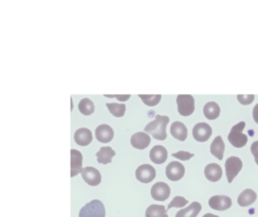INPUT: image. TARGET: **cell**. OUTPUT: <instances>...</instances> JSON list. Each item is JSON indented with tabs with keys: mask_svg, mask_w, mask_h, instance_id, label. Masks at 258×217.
<instances>
[{
	"mask_svg": "<svg viewBox=\"0 0 258 217\" xmlns=\"http://www.w3.org/2000/svg\"><path fill=\"white\" fill-rule=\"evenodd\" d=\"M188 201L183 196H175L171 202L169 203V205L167 207V209H171V208H183L188 204Z\"/></svg>",
	"mask_w": 258,
	"mask_h": 217,
	"instance_id": "83f0119b",
	"label": "cell"
},
{
	"mask_svg": "<svg viewBox=\"0 0 258 217\" xmlns=\"http://www.w3.org/2000/svg\"><path fill=\"white\" fill-rule=\"evenodd\" d=\"M141 100L149 107H154L161 101V94H139Z\"/></svg>",
	"mask_w": 258,
	"mask_h": 217,
	"instance_id": "4316f807",
	"label": "cell"
},
{
	"mask_svg": "<svg viewBox=\"0 0 258 217\" xmlns=\"http://www.w3.org/2000/svg\"><path fill=\"white\" fill-rule=\"evenodd\" d=\"M130 144L134 149L139 150L147 149L151 144V137L145 132H137L130 138Z\"/></svg>",
	"mask_w": 258,
	"mask_h": 217,
	"instance_id": "4fadbf2b",
	"label": "cell"
},
{
	"mask_svg": "<svg viewBox=\"0 0 258 217\" xmlns=\"http://www.w3.org/2000/svg\"><path fill=\"white\" fill-rule=\"evenodd\" d=\"M97 161L101 164H108L110 163L113 158L116 156V152L110 147H103L98 150L96 154Z\"/></svg>",
	"mask_w": 258,
	"mask_h": 217,
	"instance_id": "ffe728a7",
	"label": "cell"
},
{
	"mask_svg": "<svg viewBox=\"0 0 258 217\" xmlns=\"http://www.w3.org/2000/svg\"><path fill=\"white\" fill-rule=\"evenodd\" d=\"M178 112L182 116H189L195 111V100L191 94H179L177 96Z\"/></svg>",
	"mask_w": 258,
	"mask_h": 217,
	"instance_id": "277c9868",
	"label": "cell"
},
{
	"mask_svg": "<svg viewBox=\"0 0 258 217\" xmlns=\"http://www.w3.org/2000/svg\"><path fill=\"white\" fill-rule=\"evenodd\" d=\"M204 116L209 120H215L221 115V108L216 102H208L203 108Z\"/></svg>",
	"mask_w": 258,
	"mask_h": 217,
	"instance_id": "603a6c76",
	"label": "cell"
},
{
	"mask_svg": "<svg viewBox=\"0 0 258 217\" xmlns=\"http://www.w3.org/2000/svg\"><path fill=\"white\" fill-rule=\"evenodd\" d=\"M237 99L242 105H249L255 100V95L254 94H238Z\"/></svg>",
	"mask_w": 258,
	"mask_h": 217,
	"instance_id": "f546056e",
	"label": "cell"
},
{
	"mask_svg": "<svg viewBox=\"0 0 258 217\" xmlns=\"http://www.w3.org/2000/svg\"><path fill=\"white\" fill-rule=\"evenodd\" d=\"M208 203L215 211H226L231 208L232 199L227 195H214Z\"/></svg>",
	"mask_w": 258,
	"mask_h": 217,
	"instance_id": "8fae6325",
	"label": "cell"
},
{
	"mask_svg": "<svg viewBox=\"0 0 258 217\" xmlns=\"http://www.w3.org/2000/svg\"><path fill=\"white\" fill-rule=\"evenodd\" d=\"M146 217H167V211L164 205H153L149 206L146 214Z\"/></svg>",
	"mask_w": 258,
	"mask_h": 217,
	"instance_id": "cb8c5ba5",
	"label": "cell"
},
{
	"mask_svg": "<svg viewBox=\"0 0 258 217\" xmlns=\"http://www.w3.org/2000/svg\"><path fill=\"white\" fill-rule=\"evenodd\" d=\"M82 154L76 149L71 150V177H75L82 171Z\"/></svg>",
	"mask_w": 258,
	"mask_h": 217,
	"instance_id": "9a60e30c",
	"label": "cell"
},
{
	"mask_svg": "<svg viewBox=\"0 0 258 217\" xmlns=\"http://www.w3.org/2000/svg\"><path fill=\"white\" fill-rule=\"evenodd\" d=\"M186 173L185 166L179 161H171L165 169V175L169 181L178 182L184 178Z\"/></svg>",
	"mask_w": 258,
	"mask_h": 217,
	"instance_id": "8992f818",
	"label": "cell"
},
{
	"mask_svg": "<svg viewBox=\"0 0 258 217\" xmlns=\"http://www.w3.org/2000/svg\"><path fill=\"white\" fill-rule=\"evenodd\" d=\"M201 211V205L199 202L195 201L190 205L179 211L175 217H197Z\"/></svg>",
	"mask_w": 258,
	"mask_h": 217,
	"instance_id": "7402d4cb",
	"label": "cell"
},
{
	"mask_svg": "<svg viewBox=\"0 0 258 217\" xmlns=\"http://www.w3.org/2000/svg\"><path fill=\"white\" fill-rule=\"evenodd\" d=\"M79 217H105V207L100 200L95 199L82 207Z\"/></svg>",
	"mask_w": 258,
	"mask_h": 217,
	"instance_id": "3957f363",
	"label": "cell"
},
{
	"mask_svg": "<svg viewBox=\"0 0 258 217\" xmlns=\"http://www.w3.org/2000/svg\"><path fill=\"white\" fill-rule=\"evenodd\" d=\"M150 158L156 164H162L167 159V150L163 146H155L150 152Z\"/></svg>",
	"mask_w": 258,
	"mask_h": 217,
	"instance_id": "ac0fdd59",
	"label": "cell"
},
{
	"mask_svg": "<svg viewBox=\"0 0 258 217\" xmlns=\"http://www.w3.org/2000/svg\"><path fill=\"white\" fill-rule=\"evenodd\" d=\"M74 139L77 145L81 147H86L93 141V135L90 129L82 127L75 132Z\"/></svg>",
	"mask_w": 258,
	"mask_h": 217,
	"instance_id": "5bb4252c",
	"label": "cell"
},
{
	"mask_svg": "<svg viewBox=\"0 0 258 217\" xmlns=\"http://www.w3.org/2000/svg\"><path fill=\"white\" fill-rule=\"evenodd\" d=\"M253 115H254V120L256 121V123L258 124V104L254 108Z\"/></svg>",
	"mask_w": 258,
	"mask_h": 217,
	"instance_id": "d6a6232c",
	"label": "cell"
},
{
	"mask_svg": "<svg viewBox=\"0 0 258 217\" xmlns=\"http://www.w3.org/2000/svg\"><path fill=\"white\" fill-rule=\"evenodd\" d=\"M82 176L83 181L90 186H97L101 183V175L95 167H85L82 171Z\"/></svg>",
	"mask_w": 258,
	"mask_h": 217,
	"instance_id": "9c48e42d",
	"label": "cell"
},
{
	"mask_svg": "<svg viewBox=\"0 0 258 217\" xmlns=\"http://www.w3.org/2000/svg\"><path fill=\"white\" fill-rule=\"evenodd\" d=\"M151 194L156 201H164L170 195V188L164 183H156L151 190Z\"/></svg>",
	"mask_w": 258,
	"mask_h": 217,
	"instance_id": "ba28073f",
	"label": "cell"
},
{
	"mask_svg": "<svg viewBox=\"0 0 258 217\" xmlns=\"http://www.w3.org/2000/svg\"><path fill=\"white\" fill-rule=\"evenodd\" d=\"M257 198H258V194L254 190L246 189L239 194L237 198V203L240 207H248V206L254 204Z\"/></svg>",
	"mask_w": 258,
	"mask_h": 217,
	"instance_id": "d6986e66",
	"label": "cell"
},
{
	"mask_svg": "<svg viewBox=\"0 0 258 217\" xmlns=\"http://www.w3.org/2000/svg\"><path fill=\"white\" fill-rule=\"evenodd\" d=\"M245 127V122H240L232 127L228 140L233 147L236 149H241L246 146L248 137L243 133V129Z\"/></svg>",
	"mask_w": 258,
	"mask_h": 217,
	"instance_id": "7a4b0ae2",
	"label": "cell"
},
{
	"mask_svg": "<svg viewBox=\"0 0 258 217\" xmlns=\"http://www.w3.org/2000/svg\"><path fill=\"white\" fill-rule=\"evenodd\" d=\"M204 175L209 182L217 183L223 177V169L217 163H210L204 168Z\"/></svg>",
	"mask_w": 258,
	"mask_h": 217,
	"instance_id": "2e32d148",
	"label": "cell"
},
{
	"mask_svg": "<svg viewBox=\"0 0 258 217\" xmlns=\"http://www.w3.org/2000/svg\"><path fill=\"white\" fill-rule=\"evenodd\" d=\"M212 135V127L206 123H198L193 127V137L199 143L206 142Z\"/></svg>",
	"mask_w": 258,
	"mask_h": 217,
	"instance_id": "30bf717a",
	"label": "cell"
},
{
	"mask_svg": "<svg viewBox=\"0 0 258 217\" xmlns=\"http://www.w3.org/2000/svg\"><path fill=\"white\" fill-rule=\"evenodd\" d=\"M169 118L164 115H156L155 119L150 122L145 128V131L153 135V137L159 141H164L167 137L166 126L168 125Z\"/></svg>",
	"mask_w": 258,
	"mask_h": 217,
	"instance_id": "6da1fadb",
	"label": "cell"
},
{
	"mask_svg": "<svg viewBox=\"0 0 258 217\" xmlns=\"http://www.w3.org/2000/svg\"><path fill=\"white\" fill-rule=\"evenodd\" d=\"M109 112L115 117H122L126 112V105L118 103H107L106 104Z\"/></svg>",
	"mask_w": 258,
	"mask_h": 217,
	"instance_id": "d4e9b609",
	"label": "cell"
},
{
	"mask_svg": "<svg viewBox=\"0 0 258 217\" xmlns=\"http://www.w3.org/2000/svg\"><path fill=\"white\" fill-rule=\"evenodd\" d=\"M251 151L255 157V160L258 165V141H256L253 143L252 147H251Z\"/></svg>",
	"mask_w": 258,
	"mask_h": 217,
	"instance_id": "4dcf8cb0",
	"label": "cell"
},
{
	"mask_svg": "<svg viewBox=\"0 0 258 217\" xmlns=\"http://www.w3.org/2000/svg\"><path fill=\"white\" fill-rule=\"evenodd\" d=\"M170 133L178 141L184 142L188 137V127L184 123L176 121L170 126Z\"/></svg>",
	"mask_w": 258,
	"mask_h": 217,
	"instance_id": "e0dca14e",
	"label": "cell"
},
{
	"mask_svg": "<svg viewBox=\"0 0 258 217\" xmlns=\"http://www.w3.org/2000/svg\"><path fill=\"white\" fill-rule=\"evenodd\" d=\"M224 150H225V145H224L223 138L222 136H217L212 142L211 147H210V152L212 155L215 156L219 160H223Z\"/></svg>",
	"mask_w": 258,
	"mask_h": 217,
	"instance_id": "44dd1931",
	"label": "cell"
},
{
	"mask_svg": "<svg viewBox=\"0 0 258 217\" xmlns=\"http://www.w3.org/2000/svg\"><path fill=\"white\" fill-rule=\"evenodd\" d=\"M172 157L181 160H188L194 157V154L188 152V151H179L177 153H173Z\"/></svg>",
	"mask_w": 258,
	"mask_h": 217,
	"instance_id": "f1b7e54d",
	"label": "cell"
},
{
	"mask_svg": "<svg viewBox=\"0 0 258 217\" xmlns=\"http://www.w3.org/2000/svg\"><path fill=\"white\" fill-rule=\"evenodd\" d=\"M135 177L140 183H152L156 177V170L150 164H142L136 169Z\"/></svg>",
	"mask_w": 258,
	"mask_h": 217,
	"instance_id": "52a82bcc",
	"label": "cell"
},
{
	"mask_svg": "<svg viewBox=\"0 0 258 217\" xmlns=\"http://www.w3.org/2000/svg\"><path fill=\"white\" fill-rule=\"evenodd\" d=\"M114 130L109 125H100L96 128V138L98 142L106 144L110 143L114 138Z\"/></svg>",
	"mask_w": 258,
	"mask_h": 217,
	"instance_id": "7c38bea8",
	"label": "cell"
},
{
	"mask_svg": "<svg viewBox=\"0 0 258 217\" xmlns=\"http://www.w3.org/2000/svg\"><path fill=\"white\" fill-rule=\"evenodd\" d=\"M104 95H105L106 97H110V98H112V97H117L119 101H127V100H129V98L130 97L129 94H125V95H123V94H116V95L104 94Z\"/></svg>",
	"mask_w": 258,
	"mask_h": 217,
	"instance_id": "1f68e13d",
	"label": "cell"
},
{
	"mask_svg": "<svg viewBox=\"0 0 258 217\" xmlns=\"http://www.w3.org/2000/svg\"><path fill=\"white\" fill-rule=\"evenodd\" d=\"M79 110L83 115H91L95 111V105L89 98H83L79 103Z\"/></svg>",
	"mask_w": 258,
	"mask_h": 217,
	"instance_id": "484cf974",
	"label": "cell"
},
{
	"mask_svg": "<svg viewBox=\"0 0 258 217\" xmlns=\"http://www.w3.org/2000/svg\"><path fill=\"white\" fill-rule=\"evenodd\" d=\"M243 166L242 160L237 157H230L225 161V171L228 183H232Z\"/></svg>",
	"mask_w": 258,
	"mask_h": 217,
	"instance_id": "5b68a950",
	"label": "cell"
},
{
	"mask_svg": "<svg viewBox=\"0 0 258 217\" xmlns=\"http://www.w3.org/2000/svg\"><path fill=\"white\" fill-rule=\"evenodd\" d=\"M218 217V216H215V215H213V214H206V215H204L203 217Z\"/></svg>",
	"mask_w": 258,
	"mask_h": 217,
	"instance_id": "836d02e7",
	"label": "cell"
}]
</instances>
